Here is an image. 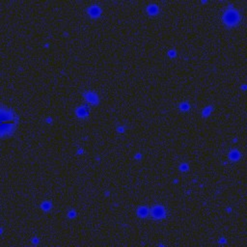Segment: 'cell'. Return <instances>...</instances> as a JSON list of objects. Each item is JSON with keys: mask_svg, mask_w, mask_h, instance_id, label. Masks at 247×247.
Segmentation results:
<instances>
[{"mask_svg": "<svg viewBox=\"0 0 247 247\" xmlns=\"http://www.w3.org/2000/svg\"><path fill=\"white\" fill-rule=\"evenodd\" d=\"M150 214H151V216L154 219H155V220H160V219L165 218V216L167 214V211H166V209H165L164 206L155 205V206H154L150 209Z\"/></svg>", "mask_w": 247, "mask_h": 247, "instance_id": "cell-2", "label": "cell"}, {"mask_svg": "<svg viewBox=\"0 0 247 247\" xmlns=\"http://www.w3.org/2000/svg\"><path fill=\"white\" fill-rule=\"evenodd\" d=\"M239 158V152H237V151L232 152L231 154H230V159H231L235 160V159H238Z\"/></svg>", "mask_w": 247, "mask_h": 247, "instance_id": "cell-8", "label": "cell"}, {"mask_svg": "<svg viewBox=\"0 0 247 247\" xmlns=\"http://www.w3.org/2000/svg\"><path fill=\"white\" fill-rule=\"evenodd\" d=\"M86 98L89 103H98V96L93 92H87L86 93Z\"/></svg>", "mask_w": 247, "mask_h": 247, "instance_id": "cell-6", "label": "cell"}, {"mask_svg": "<svg viewBox=\"0 0 247 247\" xmlns=\"http://www.w3.org/2000/svg\"><path fill=\"white\" fill-rule=\"evenodd\" d=\"M87 11H88V15L94 18H98L100 14H102V9H100V7L97 4H93L91 6H89Z\"/></svg>", "mask_w": 247, "mask_h": 247, "instance_id": "cell-3", "label": "cell"}, {"mask_svg": "<svg viewBox=\"0 0 247 247\" xmlns=\"http://www.w3.org/2000/svg\"><path fill=\"white\" fill-rule=\"evenodd\" d=\"M186 108H187V105H186V104H185V105L184 104V105L182 106V109H184H184H186Z\"/></svg>", "mask_w": 247, "mask_h": 247, "instance_id": "cell-9", "label": "cell"}, {"mask_svg": "<svg viewBox=\"0 0 247 247\" xmlns=\"http://www.w3.org/2000/svg\"><path fill=\"white\" fill-rule=\"evenodd\" d=\"M149 214H150V209H149V208L145 207V206H142V207H139L137 209V215L139 217L145 218V217H147Z\"/></svg>", "mask_w": 247, "mask_h": 247, "instance_id": "cell-5", "label": "cell"}, {"mask_svg": "<svg viewBox=\"0 0 247 247\" xmlns=\"http://www.w3.org/2000/svg\"><path fill=\"white\" fill-rule=\"evenodd\" d=\"M223 22L228 27H233L237 25L240 20V14L238 10L234 8H229L223 13Z\"/></svg>", "mask_w": 247, "mask_h": 247, "instance_id": "cell-1", "label": "cell"}, {"mask_svg": "<svg viewBox=\"0 0 247 247\" xmlns=\"http://www.w3.org/2000/svg\"><path fill=\"white\" fill-rule=\"evenodd\" d=\"M89 114V109L86 105H81L76 109V115L80 118H85Z\"/></svg>", "mask_w": 247, "mask_h": 247, "instance_id": "cell-4", "label": "cell"}, {"mask_svg": "<svg viewBox=\"0 0 247 247\" xmlns=\"http://www.w3.org/2000/svg\"><path fill=\"white\" fill-rule=\"evenodd\" d=\"M148 13L150 14V15H155L156 13H158V10H159V8H158V6L156 5H154V4H151L150 6H148Z\"/></svg>", "mask_w": 247, "mask_h": 247, "instance_id": "cell-7", "label": "cell"}]
</instances>
